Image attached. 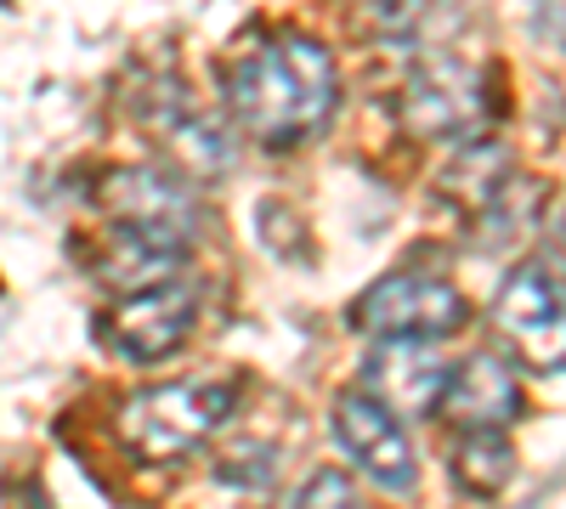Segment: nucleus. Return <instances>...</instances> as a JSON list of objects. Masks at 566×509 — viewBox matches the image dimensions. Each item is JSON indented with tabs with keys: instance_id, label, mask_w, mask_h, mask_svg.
I'll list each match as a JSON object with an SVG mask.
<instances>
[{
	"instance_id": "f257e3e1",
	"label": "nucleus",
	"mask_w": 566,
	"mask_h": 509,
	"mask_svg": "<svg viewBox=\"0 0 566 509\" xmlns=\"http://www.w3.org/2000/svg\"><path fill=\"white\" fill-rule=\"evenodd\" d=\"M340 103L335 63L306 34H266L227 63V108L255 148H301Z\"/></svg>"
},
{
	"instance_id": "f03ea898",
	"label": "nucleus",
	"mask_w": 566,
	"mask_h": 509,
	"mask_svg": "<svg viewBox=\"0 0 566 509\" xmlns=\"http://www.w3.org/2000/svg\"><path fill=\"white\" fill-rule=\"evenodd\" d=\"M232 407H239V385L232 380H170V385H148L136 391L119 407V442L148 458V465H165V458L193 453L205 436H216Z\"/></svg>"
},
{
	"instance_id": "7ed1b4c3",
	"label": "nucleus",
	"mask_w": 566,
	"mask_h": 509,
	"mask_svg": "<svg viewBox=\"0 0 566 509\" xmlns=\"http://www.w3.org/2000/svg\"><path fill=\"white\" fill-rule=\"evenodd\" d=\"M346 322H352V335H363L374 346L380 340H431L437 346L464 322V300L453 284H442L431 272H391L352 300Z\"/></svg>"
},
{
	"instance_id": "20e7f679",
	"label": "nucleus",
	"mask_w": 566,
	"mask_h": 509,
	"mask_svg": "<svg viewBox=\"0 0 566 509\" xmlns=\"http://www.w3.org/2000/svg\"><path fill=\"white\" fill-rule=\"evenodd\" d=\"M493 322L527 368H538V374L566 368V277L555 266H515L493 300Z\"/></svg>"
},
{
	"instance_id": "39448f33",
	"label": "nucleus",
	"mask_w": 566,
	"mask_h": 509,
	"mask_svg": "<svg viewBox=\"0 0 566 509\" xmlns=\"http://www.w3.org/2000/svg\"><path fill=\"white\" fill-rule=\"evenodd\" d=\"M482 119H488L482 68L431 45V57H419L402 85V125L424 142H453V136H470Z\"/></svg>"
},
{
	"instance_id": "423d86ee",
	"label": "nucleus",
	"mask_w": 566,
	"mask_h": 509,
	"mask_svg": "<svg viewBox=\"0 0 566 509\" xmlns=\"http://www.w3.org/2000/svg\"><path fill=\"white\" fill-rule=\"evenodd\" d=\"M328 431H335V447L380 492H397L402 498V492L419 487L413 442H408V431L397 420V407H386L374 391H340L335 407H328Z\"/></svg>"
},
{
	"instance_id": "0eeeda50",
	"label": "nucleus",
	"mask_w": 566,
	"mask_h": 509,
	"mask_svg": "<svg viewBox=\"0 0 566 509\" xmlns=\"http://www.w3.org/2000/svg\"><path fill=\"white\" fill-rule=\"evenodd\" d=\"M193 322H199V284H187V277H165V284L119 295L114 311L97 322V329H103V340L119 357L159 362V357L181 351V340L193 335Z\"/></svg>"
},
{
	"instance_id": "6e6552de",
	"label": "nucleus",
	"mask_w": 566,
	"mask_h": 509,
	"mask_svg": "<svg viewBox=\"0 0 566 509\" xmlns=\"http://www.w3.org/2000/svg\"><path fill=\"white\" fill-rule=\"evenodd\" d=\"M431 413L453 431H504V425L522 420V380H515V368L493 351L459 357L442 374Z\"/></svg>"
},
{
	"instance_id": "1a4fd4ad",
	"label": "nucleus",
	"mask_w": 566,
	"mask_h": 509,
	"mask_svg": "<svg viewBox=\"0 0 566 509\" xmlns=\"http://www.w3.org/2000/svg\"><path fill=\"white\" fill-rule=\"evenodd\" d=\"M103 204L114 215V226H142V233H159V238H193L199 226V204L193 193L170 181L165 170H119L108 188H103Z\"/></svg>"
},
{
	"instance_id": "9d476101",
	"label": "nucleus",
	"mask_w": 566,
	"mask_h": 509,
	"mask_svg": "<svg viewBox=\"0 0 566 509\" xmlns=\"http://www.w3.org/2000/svg\"><path fill=\"white\" fill-rule=\"evenodd\" d=\"M363 374H368V391L380 396L386 407L431 413L448 368L431 357V340H380V351L368 357Z\"/></svg>"
},
{
	"instance_id": "9b49d317",
	"label": "nucleus",
	"mask_w": 566,
	"mask_h": 509,
	"mask_svg": "<svg viewBox=\"0 0 566 509\" xmlns=\"http://www.w3.org/2000/svg\"><path fill=\"white\" fill-rule=\"evenodd\" d=\"M181 266H187V244L142 233V226H114V238L97 255V277L114 289V300L148 284H165V277H181Z\"/></svg>"
},
{
	"instance_id": "f8f14e48",
	"label": "nucleus",
	"mask_w": 566,
	"mask_h": 509,
	"mask_svg": "<svg viewBox=\"0 0 566 509\" xmlns=\"http://www.w3.org/2000/svg\"><path fill=\"white\" fill-rule=\"evenodd\" d=\"M453 481L476 498H499L515 481V447L504 431H459L453 447Z\"/></svg>"
},
{
	"instance_id": "ddd939ff",
	"label": "nucleus",
	"mask_w": 566,
	"mask_h": 509,
	"mask_svg": "<svg viewBox=\"0 0 566 509\" xmlns=\"http://www.w3.org/2000/svg\"><path fill=\"white\" fill-rule=\"evenodd\" d=\"M290 509H363V498H357V487H352L346 470H317V476L295 492Z\"/></svg>"
},
{
	"instance_id": "4468645a",
	"label": "nucleus",
	"mask_w": 566,
	"mask_h": 509,
	"mask_svg": "<svg viewBox=\"0 0 566 509\" xmlns=\"http://www.w3.org/2000/svg\"><path fill=\"white\" fill-rule=\"evenodd\" d=\"M533 34L566 52V0H533Z\"/></svg>"
}]
</instances>
